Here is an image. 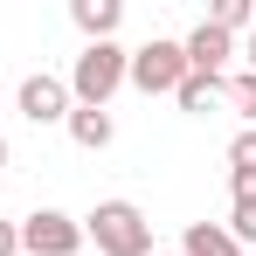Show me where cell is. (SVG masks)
<instances>
[{
  "label": "cell",
  "instance_id": "1",
  "mask_svg": "<svg viewBox=\"0 0 256 256\" xmlns=\"http://www.w3.org/2000/svg\"><path fill=\"white\" fill-rule=\"evenodd\" d=\"M84 242H97V256H152V222L138 201H97L84 214Z\"/></svg>",
  "mask_w": 256,
  "mask_h": 256
},
{
  "label": "cell",
  "instance_id": "2",
  "mask_svg": "<svg viewBox=\"0 0 256 256\" xmlns=\"http://www.w3.org/2000/svg\"><path fill=\"white\" fill-rule=\"evenodd\" d=\"M125 62H132V48H118V42H84V56L70 62V104L104 111V104L118 97V84H125Z\"/></svg>",
  "mask_w": 256,
  "mask_h": 256
},
{
  "label": "cell",
  "instance_id": "3",
  "mask_svg": "<svg viewBox=\"0 0 256 256\" xmlns=\"http://www.w3.org/2000/svg\"><path fill=\"white\" fill-rule=\"evenodd\" d=\"M180 76H187V56H180V42H160V35H152L146 48H132V62H125V84L146 90V97L180 90Z\"/></svg>",
  "mask_w": 256,
  "mask_h": 256
},
{
  "label": "cell",
  "instance_id": "4",
  "mask_svg": "<svg viewBox=\"0 0 256 256\" xmlns=\"http://www.w3.org/2000/svg\"><path fill=\"white\" fill-rule=\"evenodd\" d=\"M21 228V256H76L84 250V222H70L62 208H35Z\"/></svg>",
  "mask_w": 256,
  "mask_h": 256
},
{
  "label": "cell",
  "instance_id": "5",
  "mask_svg": "<svg viewBox=\"0 0 256 256\" xmlns=\"http://www.w3.org/2000/svg\"><path fill=\"white\" fill-rule=\"evenodd\" d=\"M14 111L28 125H62L70 118V84L48 76V70H35V76H21V90H14Z\"/></svg>",
  "mask_w": 256,
  "mask_h": 256
},
{
  "label": "cell",
  "instance_id": "6",
  "mask_svg": "<svg viewBox=\"0 0 256 256\" xmlns=\"http://www.w3.org/2000/svg\"><path fill=\"white\" fill-rule=\"evenodd\" d=\"M180 56H187V70H194V76H222V62L236 56V35H222V28L201 21V28L180 42Z\"/></svg>",
  "mask_w": 256,
  "mask_h": 256
},
{
  "label": "cell",
  "instance_id": "7",
  "mask_svg": "<svg viewBox=\"0 0 256 256\" xmlns=\"http://www.w3.org/2000/svg\"><path fill=\"white\" fill-rule=\"evenodd\" d=\"M70 21L84 28V42H111L125 21V0H70Z\"/></svg>",
  "mask_w": 256,
  "mask_h": 256
},
{
  "label": "cell",
  "instance_id": "8",
  "mask_svg": "<svg viewBox=\"0 0 256 256\" xmlns=\"http://www.w3.org/2000/svg\"><path fill=\"white\" fill-rule=\"evenodd\" d=\"M62 132L84 146V152H104L111 138H118V125H111V111H90V104H70V118H62Z\"/></svg>",
  "mask_w": 256,
  "mask_h": 256
},
{
  "label": "cell",
  "instance_id": "9",
  "mask_svg": "<svg viewBox=\"0 0 256 256\" xmlns=\"http://www.w3.org/2000/svg\"><path fill=\"white\" fill-rule=\"evenodd\" d=\"M180 256H242V250H236V236H228L222 222H187V236H180Z\"/></svg>",
  "mask_w": 256,
  "mask_h": 256
},
{
  "label": "cell",
  "instance_id": "10",
  "mask_svg": "<svg viewBox=\"0 0 256 256\" xmlns=\"http://www.w3.org/2000/svg\"><path fill=\"white\" fill-rule=\"evenodd\" d=\"M173 97H180V111H194V118H201V111H214V104H222V76H194V70H187Z\"/></svg>",
  "mask_w": 256,
  "mask_h": 256
},
{
  "label": "cell",
  "instance_id": "11",
  "mask_svg": "<svg viewBox=\"0 0 256 256\" xmlns=\"http://www.w3.org/2000/svg\"><path fill=\"white\" fill-rule=\"evenodd\" d=\"M208 28H222V35L256 28V7H250V0H214V7H208Z\"/></svg>",
  "mask_w": 256,
  "mask_h": 256
},
{
  "label": "cell",
  "instance_id": "12",
  "mask_svg": "<svg viewBox=\"0 0 256 256\" xmlns=\"http://www.w3.org/2000/svg\"><path fill=\"white\" fill-rule=\"evenodd\" d=\"M222 104L242 111V118L256 125V76H250V70H242V76H222Z\"/></svg>",
  "mask_w": 256,
  "mask_h": 256
},
{
  "label": "cell",
  "instance_id": "13",
  "mask_svg": "<svg viewBox=\"0 0 256 256\" xmlns=\"http://www.w3.org/2000/svg\"><path fill=\"white\" fill-rule=\"evenodd\" d=\"M222 228H228V236H236V250H250V242H256V201H236V208H228V222H222Z\"/></svg>",
  "mask_w": 256,
  "mask_h": 256
},
{
  "label": "cell",
  "instance_id": "14",
  "mask_svg": "<svg viewBox=\"0 0 256 256\" xmlns=\"http://www.w3.org/2000/svg\"><path fill=\"white\" fill-rule=\"evenodd\" d=\"M228 166H236V173H256V125H242V132H236V146H228Z\"/></svg>",
  "mask_w": 256,
  "mask_h": 256
},
{
  "label": "cell",
  "instance_id": "15",
  "mask_svg": "<svg viewBox=\"0 0 256 256\" xmlns=\"http://www.w3.org/2000/svg\"><path fill=\"white\" fill-rule=\"evenodd\" d=\"M228 194H236V201H256V173H236V166H228Z\"/></svg>",
  "mask_w": 256,
  "mask_h": 256
},
{
  "label": "cell",
  "instance_id": "16",
  "mask_svg": "<svg viewBox=\"0 0 256 256\" xmlns=\"http://www.w3.org/2000/svg\"><path fill=\"white\" fill-rule=\"evenodd\" d=\"M0 256H21V228L14 222H0Z\"/></svg>",
  "mask_w": 256,
  "mask_h": 256
},
{
  "label": "cell",
  "instance_id": "17",
  "mask_svg": "<svg viewBox=\"0 0 256 256\" xmlns=\"http://www.w3.org/2000/svg\"><path fill=\"white\" fill-rule=\"evenodd\" d=\"M250 76H256V28H250Z\"/></svg>",
  "mask_w": 256,
  "mask_h": 256
},
{
  "label": "cell",
  "instance_id": "18",
  "mask_svg": "<svg viewBox=\"0 0 256 256\" xmlns=\"http://www.w3.org/2000/svg\"><path fill=\"white\" fill-rule=\"evenodd\" d=\"M0 166H7V138H0Z\"/></svg>",
  "mask_w": 256,
  "mask_h": 256
},
{
  "label": "cell",
  "instance_id": "19",
  "mask_svg": "<svg viewBox=\"0 0 256 256\" xmlns=\"http://www.w3.org/2000/svg\"><path fill=\"white\" fill-rule=\"evenodd\" d=\"M152 256H180V250H152Z\"/></svg>",
  "mask_w": 256,
  "mask_h": 256
}]
</instances>
